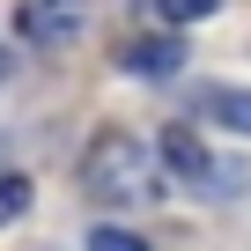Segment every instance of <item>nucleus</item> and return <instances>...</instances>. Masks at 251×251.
I'll return each mask as SVG.
<instances>
[{
  "instance_id": "f257e3e1",
  "label": "nucleus",
  "mask_w": 251,
  "mask_h": 251,
  "mask_svg": "<svg viewBox=\"0 0 251 251\" xmlns=\"http://www.w3.org/2000/svg\"><path fill=\"white\" fill-rule=\"evenodd\" d=\"M74 177H81L89 200H163V163H155V148H148L141 133H126V126L89 133Z\"/></svg>"
},
{
  "instance_id": "f03ea898",
  "label": "nucleus",
  "mask_w": 251,
  "mask_h": 251,
  "mask_svg": "<svg viewBox=\"0 0 251 251\" xmlns=\"http://www.w3.org/2000/svg\"><path fill=\"white\" fill-rule=\"evenodd\" d=\"M118 74H141V81L185 74V37H126L118 45Z\"/></svg>"
},
{
  "instance_id": "7ed1b4c3",
  "label": "nucleus",
  "mask_w": 251,
  "mask_h": 251,
  "mask_svg": "<svg viewBox=\"0 0 251 251\" xmlns=\"http://www.w3.org/2000/svg\"><path fill=\"white\" fill-rule=\"evenodd\" d=\"M155 163H163V170H177L185 185H214V155H207V148H200V141L185 133V126H170V133H163Z\"/></svg>"
},
{
  "instance_id": "20e7f679",
  "label": "nucleus",
  "mask_w": 251,
  "mask_h": 251,
  "mask_svg": "<svg viewBox=\"0 0 251 251\" xmlns=\"http://www.w3.org/2000/svg\"><path fill=\"white\" fill-rule=\"evenodd\" d=\"M200 111H207L214 126H229V133L251 141V89H200Z\"/></svg>"
},
{
  "instance_id": "39448f33",
  "label": "nucleus",
  "mask_w": 251,
  "mask_h": 251,
  "mask_svg": "<svg viewBox=\"0 0 251 251\" xmlns=\"http://www.w3.org/2000/svg\"><path fill=\"white\" fill-rule=\"evenodd\" d=\"M30 192H37V185H30L23 170H8V177H0V229H8V222H23V214H30Z\"/></svg>"
},
{
  "instance_id": "423d86ee",
  "label": "nucleus",
  "mask_w": 251,
  "mask_h": 251,
  "mask_svg": "<svg viewBox=\"0 0 251 251\" xmlns=\"http://www.w3.org/2000/svg\"><path fill=\"white\" fill-rule=\"evenodd\" d=\"M59 30H74V15L45 8V0H30V8H23V37H59Z\"/></svg>"
},
{
  "instance_id": "0eeeda50",
  "label": "nucleus",
  "mask_w": 251,
  "mask_h": 251,
  "mask_svg": "<svg viewBox=\"0 0 251 251\" xmlns=\"http://www.w3.org/2000/svg\"><path fill=\"white\" fill-rule=\"evenodd\" d=\"M155 15H163V23H177V30H192V23H207V15H214V0H155Z\"/></svg>"
},
{
  "instance_id": "6e6552de",
  "label": "nucleus",
  "mask_w": 251,
  "mask_h": 251,
  "mask_svg": "<svg viewBox=\"0 0 251 251\" xmlns=\"http://www.w3.org/2000/svg\"><path fill=\"white\" fill-rule=\"evenodd\" d=\"M89 251H148V236H133V229H89Z\"/></svg>"
},
{
  "instance_id": "1a4fd4ad",
  "label": "nucleus",
  "mask_w": 251,
  "mask_h": 251,
  "mask_svg": "<svg viewBox=\"0 0 251 251\" xmlns=\"http://www.w3.org/2000/svg\"><path fill=\"white\" fill-rule=\"evenodd\" d=\"M0 89H8V52H0Z\"/></svg>"
}]
</instances>
